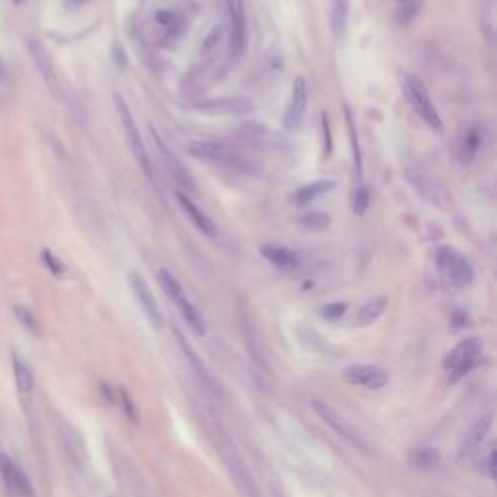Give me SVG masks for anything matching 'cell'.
Returning a JSON list of instances; mask_svg holds the SVG:
<instances>
[{
  "label": "cell",
  "instance_id": "26",
  "mask_svg": "<svg viewBox=\"0 0 497 497\" xmlns=\"http://www.w3.org/2000/svg\"><path fill=\"white\" fill-rule=\"evenodd\" d=\"M439 461V454L433 449H416L410 454V463L418 468H431Z\"/></svg>",
  "mask_w": 497,
  "mask_h": 497
},
{
  "label": "cell",
  "instance_id": "6",
  "mask_svg": "<svg viewBox=\"0 0 497 497\" xmlns=\"http://www.w3.org/2000/svg\"><path fill=\"white\" fill-rule=\"evenodd\" d=\"M311 406H313V410L317 412V416L323 419L326 426H331V428L334 429L342 439H346L350 445L356 447V449H359V451H369V447H367V443L363 441L361 433L350 424L348 419L334 410L332 406H329V404L323 401H313L311 402Z\"/></svg>",
  "mask_w": 497,
  "mask_h": 497
},
{
  "label": "cell",
  "instance_id": "14",
  "mask_svg": "<svg viewBox=\"0 0 497 497\" xmlns=\"http://www.w3.org/2000/svg\"><path fill=\"white\" fill-rule=\"evenodd\" d=\"M261 254L266 259V261L274 264L276 268L286 272H296L301 268V257L299 253H296L294 249L289 247H284V245H274V243H266L261 247Z\"/></svg>",
  "mask_w": 497,
  "mask_h": 497
},
{
  "label": "cell",
  "instance_id": "7",
  "mask_svg": "<svg viewBox=\"0 0 497 497\" xmlns=\"http://www.w3.org/2000/svg\"><path fill=\"white\" fill-rule=\"evenodd\" d=\"M227 22H229V55L241 59L247 49V12L245 0H226Z\"/></svg>",
  "mask_w": 497,
  "mask_h": 497
},
{
  "label": "cell",
  "instance_id": "9",
  "mask_svg": "<svg viewBox=\"0 0 497 497\" xmlns=\"http://www.w3.org/2000/svg\"><path fill=\"white\" fill-rule=\"evenodd\" d=\"M129 282H131L132 294H134L136 301H138L140 307H142V311H144V315H146V319L150 321V324L159 331V329L164 326V315H161V311H159V307H157L156 303V297L152 296V289L148 288V284H146L144 276H142L140 272L132 271L131 276H129Z\"/></svg>",
  "mask_w": 497,
  "mask_h": 497
},
{
  "label": "cell",
  "instance_id": "12",
  "mask_svg": "<svg viewBox=\"0 0 497 497\" xmlns=\"http://www.w3.org/2000/svg\"><path fill=\"white\" fill-rule=\"evenodd\" d=\"M307 101H309V87L307 80L303 76H296L291 84V97H289L288 111H286V129L296 131L297 127L303 122L307 111Z\"/></svg>",
  "mask_w": 497,
  "mask_h": 497
},
{
  "label": "cell",
  "instance_id": "3",
  "mask_svg": "<svg viewBox=\"0 0 497 497\" xmlns=\"http://www.w3.org/2000/svg\"><path fill=\"white\" fill-rule=\"evenodd\" d=\"M401 84L404 96H406L408 103L412 105V109L416 111L419 119L435 132L443 131V121H441V117H439V111L435 109V105L431 101L428 89L424 87V84L419 82V78H416L410 72H404V74H401Z\"/></svg>",
  "mask_w": 497,
  "mask_h": 497
},
{
  "label": "cell",
  "instance_id": "25",
  "mask_svg": "<svg viewBox=\"0 0 497 497\" xmlns=\"http://www.w3.org/2000/svg\"><path fill=\"white\" fill-rule=\"evenodd\" d=\"M369 202H371V194L366 185H358L354 191V199H352V208L356 216H366V212L369 210Z\"/></svg>",
  "mask_w": 497,
  "mask_h": 497
},
{
  "label": "cell",
  "instance_id": "33",
  "mask_svg": "<svg viewBox=\"0 0 497 497\" xmlns=\"http://www.w3.org/2000/svg\"><path fill=\"white\" fill-rule=\"evenodd\" d=\"M156 17L161 26H169V24L173 22V14H171V12H157Z\"/></svg>",
  "mask_w": 497,
  "mask_h": 497
},
{
  "label": "cell",
  "instance_id": "1",
  "mask_svg": "<svg viewBox=\"0 0 497 497\" xmlns=\"http://www.w3.org/2000/svg\"><path fill=\"white\" fill-rule=\"evenodd\" d=\"M437 266L449 291H463L474 280V268L470 261L451 247H441L437 251Z\"/></svg>",
  "mask_w": 497,
  "mask_h": 497
},
{
  "label": "cell",
  "instance_id": "34",
  "mask_svg": "<svg viewBox=\"0 0 497 497\" xmlns=\"http://www.w3.org/2000/svg\"><path fill=\"white\" fill-rule=\"evenodd\" d=\"M14 2H16V4H22V2H24V0H14Z\"/></svg>",
  "mask_w": 497,
  "mask_h": 497
},
{
  "label": "cell",
  "instance_id": "16",
  "mask_svg": "<svg viewBox=\"0 0 497 497\" xmlns=\"http://www.w3.org/2000/svg\"><path fill=\"white\" fill-rule=\"evenodd\" d=\"M387 307H389V297L387 296L371 297L369 301H366L358 309V313L354 317V324L356 326H369V324H373L383 317Z\"/></svg>",
  "mask_w": 497,
  "mask_h": 497
},
{
  "label": "cell",
  "instance_id": "2",
  "mask_svg": "<svg viewBox=\"0 0 497 497\" xmlns=\"http://www.w3.org/2000/svg\"><path fill=\"white\" fill-rule=\"evenodd\" d=\"M157 282H159V288L166 291V296L177 305L179 313H181V317L185 319V323L191 326V331L194 332L196 336H204V334H206V323H204V319H202L201 311L192 305L191 299L187 297L181 282L175 278L171 272L166 271V268H159V271H157Z\"/></svg>",
  "mask_w": 497,
  "mask_h": 497
},
{
  "label": "cell",
  "instance_id": "23",
  "mask_svg": "<svg viewBox=\"0 0 497 497\" xmlns=\"http://www.w3.org/2000/svg\"><path fill=\"white\" fill-rule=\"evenodd\" d=\"M297 222L305 227V229H311V231H323V229H326V227L331 226V216L324 214V212L309 210V212H305V214L297 219Z\"/></svg>",
  "mask_w": 497,
  "mask_h": 497
},
{
  "label": "cell",
  "instance_id": "8",
  "mask_svg": "<svg viewBox=\"0 0 497 497\" xmlns=\"http://www.w3.org/2000/svg\"><path fill=\"white\" fill-rule=\"evenodd\" d=\"M344 381L354 387H363L369 391H379L389 383V373L379 366H366V363H356L344 369Z\"/></svg>",
  "mask_w": 497,
  "mask_h": 497
},
{
  "label": "cell",
  "instance_id": "22",
  "mask_svg": "<svg viewBox=\"0 0 497 497\" xmlns=\"http://www.w3.org/2000/svg\"><path fill=\"white\" fill-rule=\"evenodd\" d=\"M14 381H16V387L20 393H31V389H34V373H31V369H29L26 361H22L20 358H14Z\"/></svg>",
  "mask_w": 497,
  "mask_h": 497
},
{
  "label": "cell",
  "instance_id": "10",
  "mask_svg": "<svg viewBox=\"0 0 497 497\" xmlns=\"http://www.w3.org/2000/svg\"><path fill=\"white\" fill-rule=\"evenodd\" d=\"M26 45H27V51H29V55H31V59H34L35 66H37V70H39V74L43 76L47 87L51 89L52 96L61 99L62 92H61V82H59V74H57V69H55V64H52L51 57H49V52H47V49L43 47V43H39L37 39L29 37V39L26 41Z\"/></svg>",
  "mask_w": 497,
  "mask_h": 497
},
{
  "label": "cell",
  "instance_id": "5",
  "mask_svg": "<svg viewBox=\"0 0 497 497\" xmlns=\"http://www.w3.org/2000/svg\"><path fill=\"white\" fill-rule=\"evenodd\" d=\"M482 358V340L476 336L464 338L463 342H459L443 359V367L447 373H451V381H459L461 377H464L468 371H472V367L476 366Z\"/></svg>",
  "mask_w": 497,
  "mask_h": 497
},
{
  "label": "cell",
  "instance_id": "4",
  "mask_svg": "<svg viewBox=\"0 0 497 497\" xmlns=\"http://www.w3.org/2000/svg\"><path fill=\"white\" fill-rule=\"evenodd\" d=\"M115 107H117V113H119V119H121L122 131H124V136H127V142L131 146L132 154L136 157V161L142 167V171L146 173L148 179L154 177V167H152V159H150L148 148L144 146V140L140 136L138 124L134 121V117L131 113V107L127 105V101L122 99L121 96H115Z\"/></svg>",
  "mask_w": 497,
  "mask_h": 497
},
{
  "label": "cell",
  "instance_id": "19",
  "mask_svg": "<svg viewBox=\"0 0 497 497\" xmlns=\"http://www.w3.org/2000/svg\"><path fill=\"white\" fill-rule=\"evenodd\" d=\"M334 187H336L334 181H326V179L315 181V183L301 187V189L294 194V202H296L299 208H305V206H309L311 202H315L317 199H321L323 194L331 192Z\"/></svg>",
  "mask_w": 497,
  "mask_h": 497
},
{
  "label": "cell",
  "instance_id": "31",
  "mask_svg": "<svg viewBox=\"0 0 497 497\" xmlns=\"http://www.w3.org/2000/svg\"><path fill=\"white\" fill-rule=\"evenodd\" d=\"M16 315H17V319H20V323L24 324V326H27L29 331H35L34 317H31V313L27 311L26 307H16Z\"/></svg>",
  "mask_w": 497,
  "mask_h": 497
},
{
  "label": "cell",
  "instance_id": "28",
  "mask_svg": "<svg viewBox=\"0 0 497 497\" xmlns=\"http://www.w3.org/2000/svg\"><path fill=\"white\" fill-rule=\"evenodd\" d=\"M398 10H401L402 22H410L412 17L418 14L419 0H398Z\"/></svg>",
  "mask_w": 497,
  "mask_h": 497
},
{
  "label": "cell",
  "instance_id": "13",
  "mask_svg": "<svg viewBox=\"0 0 497 497\" xmlns=\"http://www.w3.org/2000/svg\"><path fill=\"white\" fill-rule=\"evenodd\" d=\"M0 476L6 484V488L12 496L16 497H34L31 484L27 480L24 470L17 466L8 454H0Z\"/></svg>",
  "mask_w": 497,
  "mask_h": 497
},
{
  "label": "cell",
  "instance_id": "17",
  "mask_svg": "<svg viewBox=\"0 0 497 497\" xmlns=\"http://www.w3.org/2000/svg\"><path fill=\"white\" fill-rule=\"evenodd\" d=\"M189 154L196 159H204V161H218V164H226L229 159V152H227L222 144L216 142H208V140H194L189 144Z\"/></svg>",
  "mask_w": 497,
  "mask_h": 497
},
{
  "label": "cell",
  "instance_id": "27",
  "mask_svg": "<svg viewBox=\"0 0 497 497\" xmlns=\"http://www.w3.org/2000/svg\"><path fill=\"white\" fill-rule=\"evenodd\" d=\"M346 311H348V303L336 301V303L323 307V309H321V315H323L324 319H329V321H338V319H342V317L346 315Z\"/></svg>",
  "mask_w": 497,
  "mask_h": 497
},
{
  "label": "cell",
  "instance_id": "21",
  "mask_svg": "<svg viewBox=\"0 0 497 497\" xmlns=\"http://www.w3.org/2000/svg\"><path fill=\"white\" fill-rule=\"evenodd\" d=\"M491 422H494V414H488L486 418H482L480 422L470 429V433L464 439L463 454H472L482 445L484 437H486V433H488L489 428H491Z\"/></svg>",
  "mask_w": 497,
  "mask_h": 497
},
{
  "label": "cell",
  "instance_id": "11",
  "mask_svg": "<svg viewBox=\"0 0 497 497\" xmlns=\"http://www.w3.org/2000/svg\"><path fill=\"white\" fill-rule=\"evenodd\" d=\"M150 131H152V140H154V144H156L159 156H161V159L166 161L167 173L171 175V179H173L175 183L179 185V187H183L187 192L194 191V183H192L191 173L185 169V166L181 164V159L177 157L175 152H171V148H167V144L164 142V138L157 134V131L154 129V127H150Z\"/></svg>",
  "mask_w": 497,
  "mask_h": 497
},
{
  "label": "cell",
  "instance_id": "20",
  "mask_svg": "<svg viewBox=\"0 0 497 497\" xmlns=\"http://www.w3.org/2000/svg\"><path fill=\"white\" fill-rule=\"evenodd\" d=\"M350 17V0H332L331 6V29L332 37L340 43L346 35Z\"/></svg>",
  "mask_w": 497,
  "mask_h": 497
},
{
  "label": "cell",
  "instance_id": "32",
  "mask_svg": "<svg viewBox=\"0 0 497 497\" xmlns=\"http://www.w3.org/2000/svg\"><path fill=\"white\" fill-rule=\"evenodd\" d=\"M484 470H486V474H488L489 480L496 478V449H494V447L489 449L488 456H486V466H484Z\"/></svg>",
  "mask_w": 497,
  "mask_h": 497
},
{
  "label": "cell",
  "instance_id": "24",
  "mask_svg": "<svg viewBox=\"0 0 497 497\" xmlns=\"http://www.w3.org/2000/svg\"><path fill=\"white\" fill-rule=\"evenodd\" d=\"M346 124H348L350 132V142H352V152H354V166H356V173L361 179V154H359V142H358V131H356V124L352 119V113L346 107Z\"/></svg>",
  "mask_w": 497,
  "mask_h": 497
},
{
  "label": "cell",
  "instance_id": "18",
  "mask_svg": "<svg viewBox=\"0 0 497 497\" xmlns=\"http://www.w3.org/2000/svg\"><path fill=\"white\" fill-rule=\"evenodd\" d=\"M482 148V131L480 127L472 124L466 131L463 132V138H461V148H459V156L463 164H472L478 152Z\"/></svg>",
  "mask_w": 497,
  "mask_h": 497
},
{
  "label": "cell",
  "instance_id": "15",
  "mask_svg": "<svg viewBox=\"0 0 497 497\" xmlns=\"http://www.w3.org/2000/svg\"><path fill=\"white\" fill-rule=\"evenodd\" d=\"M175 199H177V202H179V206L183 208V212L191 218V222L194 224V226L201 229L204 236L208 237H218V229H216V226H214V222L204 214L201 210V206L196 204V202L192 201L191 196L187 194L185 191H177L175 192Z\"/></svg>",
  "mask_w": 497,
  "mask_h": 497
},
{
  "label": "cell",
  "instance_id": "29",
  "mask_svg": "<svg viewBox=\"0 0 497 497\" xmlns=\"http://www.w3.org/2000/svg\"><path fill=\"white\" fill-rule=\"evenodd\" d=\"M41 254H43V262L47 264V268H49V271H51L52 274L61 276L62 272H64V266H62V262L59 261V259H57V257H55V254H52L51 251H47V249H45V251Z\"/></svg>",
  "mask_w": 497,
  "mask_h": 497
},
{
  "label": "cell",
  "instance_id": "30",
  "mask_svg": "<svg viewBox=\"0 0 497 497\" xmlns=\"http://www.w3.org/2000/svg\"><path fill=\"white\" fill-rule=\"evenodd\" d=\"M323 138H324V154L323 157H331L332 154V134H331V121H329V115L323 113Z\"/></svg>",
  "mask_w": 497,
  "mask_h": 497
}]
</instances>
